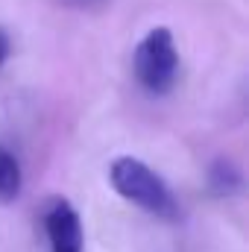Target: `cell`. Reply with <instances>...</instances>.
Masks as SVG:
<instances>
[{
    "label": "cell",
    "mask_w": 249,
    "mask_h": 252,
    "mask_svg": "<svg viewBox=\"0 0 249 252\" xmlns=\"http://www.w3.org/2000/svg\"><path fill=\"white\" fill-rule=\"evenodd\" d=\"M6 59H9V35L0 30V64L6 62Z\"/></svg>",
    "instance_id": "6"
},
{
    "label": "cell",
    "mask_w": 249,
    "mask_h": 252,
    "mask_svg": "<svg viewBox=\"0 0 249 252\" xmlns=\"http://www.w3.org/2000/svg\"><path fill=\"white\" fill-rule=\"evenodd\" d=\"M179 73V53L173 44V35L167 27H156L150 30L138 50H135V76L138 82L153 91V94H164L173 88Z\"/></svg>",
    "instance_id": "2"
},
{
    "label": "cell",
    "mask_w": 249,
    "mask_h": 252,
    "mask_svg": "<svg viewBox=\"0 0 249 252\" xmlns=\"http://www.w3.org/2000/svg\"><path fill=\"white\" fill-rule=\"evenodd\" d=\"M44 235H47V244L50 252H82L85 244V235H82V220L76 214V208L56 196L47 202L44 208Z\"/></svg>",
    "instance_id": "3"
},
{
    "label": "cell",
    "mask_w": 249,
    "mask_h": 252,
    "mask_svg": "<svg viewBox=\"0 0 249 252\" xmlns=\"http://www.w3.org/2000/svg\"><path fill=\"white\" fill-rule=\"evenodd\" d=\"M21 185H24V173H21L18 158H15L6 147H0V202L18 199Z\"/></svg>",
    "instance_id": "4"
},
{
    "label": "cell",
    "mask_w": 249,
    "mask_h": 252,
    "mask_svg": "<svg viewBox=\"0 0 249 252\" xmlns=\"http://www.w3.org/2000/svg\"><path fill=\"white\" fill-rule=\"evenodd\" d=\"M208 182H211V190H214V193L229 196V193H235V190L241 188V173H238V167H235L232 161H223V158H220V161L211 167Z\"/></svg>",
    "instance_id": "5"
},
{
    "label": "cell",
    "mask_w": 249,
    "mask_h": 252,
    "mask_svg": "<svg viewBox=\"0 0 249 252\" xmlns=\"http://www.w3.org/2000/svg\"><path fill=\"white\" fill-rule=\"evenodd\" d=\"M109 182L126 202L144 208L147 214L173 220L176 211H179L170 188L164 185V179L150 164H144L141 158H132V156L115 158L112 167H109Z\"/></svg>",
    "instance_id": "1"
}]
</instances>
